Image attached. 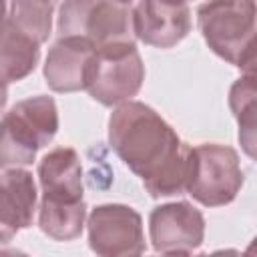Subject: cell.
Here are the masks:
<instances>
[{"instance_id": "6", "label": "cell", "mask_w": 257, "mask_h": 257, "mask_svg": "<svg viewBox=\"0 0 257 257\" xmlns=\"http://www.w3.org/2000/svg\"><path fill=\"white\" fill-rule=\"evenodd\" d=\"M145 80V66L135 42H112L94 48L86 90L104 106L131 100Z\"/></svg>"}, {"instance_id": "3", "label": "cell", "mask_w": 257, "mask_h": 257, "mask_svg": "<svg viewBox=\"0 0 257 257\" xmlns=\"http://www.w3.org/2000/svg\"><path fill=\"white\" fill-rule=\"evenodd\" d=\"M209 48L233 66L255 68V0H209L197 12Z\"/></svg>"}, {"instance_id": "14", "label": "cell", "mask_w": 257, "mask_h": 257, "mask_svg": "<svg viewBox=\"0 0 257 257\" xmlns=\"http://www.w3.org/2000/svg\"><path fill=\"white\" fill-rule=\"evenodd\" d=\"M255 74L253 72H245L243 78H239L229 92V104L231 110L239 122V141L243 151L247 153V157H255V110H257V102H255Z\"/></svg>"}, {"instance_id": "7", "label": "cell", "mask_w": 257, "mask_h": 257, "mask_svg": "<svg viewBox=\"0 0 257 257\" xmlns=\"http://www.w3.org/2000/svg\"><path fill=\"white\" fill-rule=\"evenodd\" d=\"M60 36H78L94 48L112 42H133L128 4L116 0H64L58 12Z\"/></svg>"}, {"instance_id": "1", "label": "cell", "mask_w": 257, "mask_h": 257, "mask_svg": "<svg viewBox=\"0 0 257 257\" xmlns=\"http://www.w3.org/2000/svg\"><path fill=\"white\" fill-rule=\"evenodd\" d=\"M108 141L120 161L143 179L151 197L185 191L191 147L151 106L137 100L118 104L108 120Z\"/></svg>"}, {"instance_id": "16", "label": "cell", "mask_w": 257, "mask_h": 257, "mask_svg": "<svg viewBox=\"0 0 257 257\" xmlns=\"http://www.w3.org/2000/svg\"><path fill=\"white\" fill-rule=\"evenodd\" d=\"M6 98H8V88H6V80L0 78V110L4 108L6 104Z\"/></svg>"}, {"instance_id": "13", "label": "cell", "mask_w": 257, "mask_h": 257, "mask_svg": "<svg viewBox=\"0 0 257 257\" xmlns=\"http://www.w3.org/2000/svg\"><path fill=\"white\" fill-rule=\"evenodd\" d=\"M40 56V48L24 36L8 14V2L0 0V78L16 82L28 76Z\"/></svg>"}, {"instance_id": "18", "label": "cell", "mask_w": 257, "mask_h": 257, "mask_svg": "<svg viewBox=\"0 0 257 257\" xmlns=\"http://www.w3.org/2000/svg\"><path fill=\"white\" fill-rule=\"evenodd\" d=\"M50 2H52V4H54V2H60V0H50Z\"/></svg>"}, {"instance_id": "2", "label": "cell", "mask_w": 257, "mask_h": 257, "mask_svg": "<svg viewBox=\"0 0 257 257\" xmlns=\"http://www.w3.org/2000/svg\"><path fill=\"white\" fill-rule=\"evenodd\" d=\"M42 201L38 223L54 241H72L82 233L86 207L82 201V167L74 149H52L38 167Z\"/></svg>"}, {"instance_id": "19", "label": "cell", "mask_w": 257, "mask_h": 257, "mask_svg": "<svg viewBox=\"0 0 257 257\" xmlns=\"http://www.w3.org/2000/svg\"><path fill=\"white\" fill-rule=\"evenodd\" d=\"M181 2H187V0H181Z\"/></svg>"}, {"instance_id": "17", "label": "cell", "mask_w": 257, "mask_h": 257, "mask_svg": "<svg viewBox=\"0 0 257 257\" xmlns=\"http://www.w3.org/2000/svg\"><path fill=\"white\" fill-rule=\"evenodd\" d=\"M116 2H122V4H131L133 0H116Z\"/></svg>"}, {"instance_id": "12", "label": "cell", "mask_w": 257, "mask_h": 257, "mask_svg": "<svg viewBox=\"0 0 257 257\" xmlns=\"http://www.w3.org/2000/svg\"><path fill=\"white\" fill-rule=\"evenodd\" d=\"M36 209V185L28 171L6 169L0 175V241L30 227Z\"/></svg>"}, {"instance_id": "8", "label": "cell", "mask_w": 257, "mask_h": 257, "mask_svg": "<svg viewBox=\"0 0 257 257\" xmlns=\"http://www.w3.org/2000/svg\"><path fill=\"white\" fill-rule=\"evenodd\" d=\"M88 243L98 255H139L145 249L141 215L126 205H100L88 217Z\"/></svg>"}, {"instance_id": "10", "label": "cell", "mask_w": 257, "mask_h": 257, "mask_svg": "<svg viewBox=\"0 0 257 257\" xmlns=\"http://www.w3.org/2000/svg\"><path fill=\"white\" fill-rule=\"evenodd\" d=\"M133 16V34L149 46L171 48L191 30V12L181 0H139Z\"/></svg>"}, {"instance_id": "15", "label": "cell", "mask_w": 257, "mask_h": 257, "mask_svg": "<svg viewBox=\"0 0 257 257\" xmlns=\"http://www.w3.org/2000/svg\"><path fill=\"white\" fill-rule=\"evenodd\" d=\"M8 14L16 24V28L38 46L48 40L52 30L50 0H10Z\"/></svg>"}, {"instance_id": "4", "label": "cell", "mask_w": 257, "mask_h": 257, "mask_svg": "<svg viewBox=\"0 0 257 257\" xmlns=\"http://www.w3.org/2000/svg\"><path fill=\"white\" fill-rule=\"evenodd\" d=\"M58 131V110L50 96L16 102L0 118V167L18 169L36 159Z\"/></svg>"}, {"instance_id": "11", "label": "cell", "mask_w": 257, "mask_h": 257, "mask_svg": "<svg viewBox=\"0 0 257 257\" xmlns=\"http://www.w3.org/2000/svg\"><path fill=\"white\" fill-rule=\"evenodd\" d=\"M94 46L78 36H60L44 62L46 84L54 92H76L86 88Z\"/></svg>"}, {"instance_id": "9", "label": "cell", "mask_w": 257, "mask_h": 257, "mask_svg": "<svg viewBox=\"0 0 257 257\" xmlns=\"http://www.w3.org/2000/svg\"><path fill=\"white\" fill-rule=\"evenodd\" d=\"M149 231L155 251L165 255H187L203 243L205 219L189 203H169L151 213Z\"/></svg>"}, {"instance_id": "5", "label": "cell", "mask_w": 257, "mask_h": 257, "mask_svg": "<svg viewBox=\"0 0 257 257\" xmlns=\"http://www.w3.org/2000/svg\"><path fill=\"white\" fill-rule=\"evenodd\" d=\"M243 185V169L235 149L225 145H199L189 149L185 191L205 207L231 203Z\"/></svg>"}]
</instances>
